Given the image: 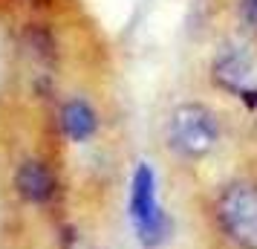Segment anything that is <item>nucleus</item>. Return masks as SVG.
Masks as SVG:
<instances>
[{
  "instance_id": "obj_4",
  "label": "nucleus",
  "mask_w": 257,
  "mask_h": 249,
  "mask_svg": "<svg viewBox=\"0 0 257 249\" xmlns=\"http://www.w3.org/2000/svg\"><path fill=\"white\" fill-rule=\"evenodd\" d=\"M55 131L61 148H87L101 133V113L87 96H64L55 107Z\"/></svg>"
},
{
  "instance_id": "obj_5",
  "label": "nucleus",
  "mask_w": 257,
  "mask_h": 249,
  "mask_svg": "<svg viewBox=\"0 0 257 249\" xmlns=\"http://www.w3.org/2000/svg\"><path fill=\"white\" fill-rule=\"evenodd\" d=\"M214 81L231 90L237 96H257V78H254V61L240 49H231L214 61Z\"/></svg>"
},
{
  "instance_id": "obj_1",
  "label": "nucleus",
  "mask_w": 257,
  "mask_h": 249,
  "mask_svg": "<svg viewBox=\"0 0 257 249\" xmlns=\"http://www.w3.org/2000/svg\"><path fill=\"white\" fill-rule=\"evenodd\" d=\"M165 139L168 148L182 159H202L208 156L217 142H220V122L211 107L199 105V102H185L176 105L168 116V128H165Z\"/></svg>"
},
{
  "instance_id": "obj_2",
  "label": "nucleus",
  "mask_w": 257,
  "mask_h": 249,
  "mask_svg": "<svg viewBox=\"0 0 257 249\" xmlns=\"http://www.w3.org/2000/svg\"><path fill=\"white\" fill-rule=\"evenodd\" d=\"M214 223L237 249H257V186L231 183L214 200Z\"/></svg>"
},
{
  "instance_id": "obj_6",
  "label": "nucleus",
  "mask_w": 257,
  "mask_h": 249,
  "mask_svg": "<svg viewBox=\"0 0 257 249\" xmlns=\"http://www.w3.org/2000/svg\"><path fill=\"white\" fill-rule=\"evenodd\" d=\"M240 9H243V18L257 29V0H240Z\"/></svg>"
},
{
  "instance_id": "obj_3",
  "label": "nucleus",
  "mask_w": 257,
  "mask_h": 249,
  "mask_svg": "<svg viewBox=\"0 0 257 249\" xmlns=\"http://www.w3.org/2000/svg\"><path fill=\"white\" fill-rule=\"evenodd\" d=\"M127 214L142 246L153 249L168 237V214H165L162 203H159L156 171H153L151 162H139L133 177H130Z\"/></svg>"
}]
</instances>
